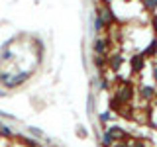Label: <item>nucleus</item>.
I'll return each instance as SVG.
<instances>
[{
	"label": "nucleus",
	"instance_id": "obj_1",
	"mask_svg": "<svg viewBox=\"0 0 157 147\" xmlns=\"http://www.w3.org/2000/svg\"><path fill=\"white\" fill-rule=\"evenodd\" d=\"M102 145H104V147H110L112 145V135L110 134H104V135H102Z\"/></svg>",
	"mask_w": 157,
	"mask_h": 147
},
{
	"label": "nucleus",
	"instance_id": "obj_2",
	"mask_svg": "<svg viewBox=\"0 0 157 147\" xmlns=\"http://www.w3.org/2000/svg\"><path fill=\"white\" fill-rule=\"evenodd\" d=\"M2 135H12V131H10L8 127H2Z\"/></svg>",
	"mask_w": 157,
	"mask_h": 147
}]
</instances>
